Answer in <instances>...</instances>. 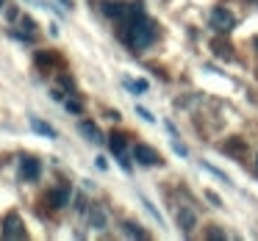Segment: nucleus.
<instances>
[{"label":"nucleus","mask_w":258,"mask_h":241,"mask_svg":"<svg viewBox=\"0 0 258 241\" xmlns=\"http://www.w3.org/2000/svg\"><path fill=\"white\" fill-rule=\"evenodd\" d=\"M31 128H34L36 130V133H42V136H47V139H56V130H53L50 128V125H47V122H42V119H31Z\"/></svg>","instance_id":"nucleus-10"},{"label":"nucleus","mask_w":258,"mask_h":241,"mask_svg":"<svg viewBox=\"0 0 258 241\" xmlns=\"http://www.w3.org/2000/svg\"><path fill=\"white\" fill-rule=\"evenodd\" d=\"M95 164H97V169H108V161H106V158H95Z\"/></svg>","instance_id":"nucleus-20"},{"label":"nucleus","mask_w":258,"mask_h":241,"mask_svg":"<svg viewBox=\"0 0 258 241\" xmlns=\"http://www.w3.org/2000/svg\"><path fill=\"white\" fill-rule=\"evenodd\" d=\"M75 208H78L81 213L86 211V200H84V194H78V197H75Z\"/></svg>","instance_id":"nucleus-19"},{"label":"nucleus","mask_w":258,"mask_h":241,"mask_svg":"<svg viewBox=\"0 0 258 241\" xmlns=\"http://www.w3.org/2000/svg\"><path fill=\"white\" fill-rule=\"evenodd\" d=\"M61 6L64 9H73V0H61Z\"/></svg>","instance_id":"nucleus-24"},{"label":"nucleus","mask_w":258,"mask_h":241,"mask_svg":"<svg viewBox=\"0 0 258 241\" xmlns=\"http://www.w3.org/2000/svg\"><path fill=\"white\" fill-rule=\"evenodd\" d=\"M67 111H73V114H81V103H78V100H67Z\"/></svg>","instance_id":"nucleus-18"},{"label":"nucleus","mask_w":258,"mask_h":241,"mask_svg":"<svg viewBox=\"0 0 258 241\" xmlns=\"http://www.w3.org/2000/svg\"><path fill=\"white\" fill-rule=\"evenodd\" d=\"M208 202H211V205H217V208H222V197H219V194H214V191H208Z\"/></svg>","instance_id":"nucleus-17"},{"label":"nucleus","mask_w":258,"mask_h":241,"mask_svg":"<svg viewBox=\"0 0 258 241\" xmlns=\"http://www.w3.org/2000/svg\"><path fill=\"white\" fill-rule=\"evenodd\" d=\"M136 114H139L142 119H147V122H156V117H153V114L147 111V108H142V106H136Z\"/></svg>","instance_id":"nucleus-15"},{"label":"nucleus","mask_w":258,"mask_h":241,"mask_svg":"<svg viewBox=\"0 0 258 241\" xmlns=\"http://www.w3.org/2000/svg\"><path fill=\"white\" fill-rule=\"evenodd\" d=\"M252 45H255V50H258V39H255V42H252Z\"/></svg>","instance_id":"nucleus-25"},{"label":"nucleus","mask_w":258,"mask_h":241,"mask_svg":"<svg viewBox=\"0 0 258 241\" xmlns=\"http://www.w3.org/2000/svg\"><path fill=\"white\" fill-rule=\"evenodd\" d=\"M23 28H25V39L31 42V39H34V31H36V28H34V20H31V17H23Z\"/></svg>","instance_id":"nucleus-14"},{"label":"nucleus","mask_w":258,"mask_h":241,"mask_svg":"<svg viewBox=\"0 0 258 241\" xmlns=\"http://www.w3.org/2000/svg\"><path fill=\"white\" fill-rule=\"evenodd\" d=\"M178 227L183 230V233H189V230L195 227V213H191L189 208H180L178 211Z\"/></svg>","instance_id":"nucleus-8"},{"label":"nucleus","mask_w":258,"mask_h":241,"mask_svg":"<svg viewBox=\"0 0 258 241\" xmlns=\"http://www.w3.org/2000/svg\"><path fill=\"white\" fill-rule=\"evenodd\" d=\"M39 175H42V161L39 158L25 155L23 161H20V180H36Z\"/></svg>","instance_id":"nucleus-5"},{"label":"nucleus","mask_w":258,"mask_h":241,"mask_svg":"<svg viewBox=\"0 0 258 241\" xmlns=\"http://www.w3.org/2000/svg\"><path fill=\"white\" fill-rule=\"evenodd\" d=\"M175 152H178V155H186V147L180 144V141H175Z\"/></svg>","instance_id":"nucleus-22"},{"label":"nucleus","mask_w":258,"mask_h":241,"mask_svg":"<svg viewBox=\"0 0 258 241\" xmlns=\"http://www.w3.org/2000/svg\"><path fill=\"white\" fill-rule=\"evenodd\" d=\"M78 130L86 136V141H92V144H103V130L97 128L95 122H89V119H81V122H78Z\"/></svg>","instance_id":"nucleus-6"},{"label":"nucleus","mask_w":258,"mask_h":241,"mask_svg":"<svg viewBox=\"0 0 258 241\" xmlns=\"http://www.w3.org/2000/svg\"><path fill=\"white\" fill-rule=\"evenodd\" d=\"M20 17V12H17V9H9V20H12V23H14V20H17Z\"/></svg>","instance_id":"nucleus-23"},{"label":"nucleus","mask_w":258,"mask_h":241,"mask_svg":"<svg viewBox=\"0 0 258 241\" xmlns=\"http://www.w3.org/2000/svg\"><path fill=\"white\" fill-rule=\"evenodd\" d=\"M134 158L142 164V167H161V164H164L161 155H158L153 147H147V144H136L134 147Z\"/></svg>","instance_id":"nucleus-4"},{"label":"nucleus","mask_w":258,"mask_h":241,"mask_svg":"<svg viewBox=\"0 0 258 241\" xmlns=\"http://www.w3.org/2000/svg\"><path fill=\"white\" fill-rule=\"evenodd\" d=\"M125 86H128L134 95H139V92H147V81H131V78H125Z\"/></svg>","instance_id":"nucleus-13"},{"label":"nucleus","mask_w":258,"mask_h":241,"mask_svg":"<svg viewBox=\"0 0 258 241\" xmlns=\"http://www.w3.org/2000/svg\"><path fill=\"white\" fill-rule=\"evenodd\" d=\"M106 222H108V219H106V211H103V208H92V211H89V224H92V227L100 230V227H106Z\"/></svg>","instance_id":"nucleus-9"},{"label":"nucleus","mask_w":258,"mask_h":241,"mask_svg":"<svg viewBox=\"0 0 258 241\" xmlns=\"http://www.w3.org/2000/svg\"><path fill=\"white\" fill-rule=\"evenodd\" d=\"M125 42H128V47L134 53H142V50H147V47L156 42V36H158V28H156V23H153L147 14H142V17H136V20H131V23H125Z\"/></svg>","instance_id":"nucleus-1"},{"label":"nucleus","mask_w":258,"mask_h":241,"mask_svg":"<svg viewBox=\"0 0 258 241\" xmlns=\"http://www.w3.org/2000/svg\"><path fill=\"white\" fill-rule=\"evenodd\" d=\"M208 238H225L222 230H208Z\"/></svg>","instance_id":"nucleus-21"},{"label":"nucleus","mask_w":258,"mask_h":241,"mask_svg":"<svg viewBox=\"0 0 258 241\" xmlns=\"http://www.w3.org/2000/svg\"><path fill=\"white\" fill-rule=\"evenodd\" d=\"M211 28L217 31V34H228V31L236 28V17L228 9H214L211 12Z\"/></svg>","instance_id":"nucleus-3"},{"label":"nucleus","mask_w":258,"mask_h":241,"mask_svg":"<svg viewBox=\"0 0 258 241\" xmlns=\"http://www.w3.org/2000/svg\"><path fill=\"white\" fill-rule=\"evenodd\" d=\"M3 3H6V0H0V9H3Z\"/></svg>","instance_id":"nucleus-26"},{"label":"nucleus","mask_w":258,"mask_h":241,"mask_svg":"<svg viewBox=\"0 0 258 241\" xmlns=\"http://www.w3.org/2000/svg\"><path fill=\"white\" fill-rule=\"evenodd\" d=\"M108 141H111L114 155H125V136L122 133H111V136H108Z\"/></svg>","instance_id":"nucleus-11"},{"label":"nucleus","mask_w":258,"mask_h":241,"mask_svg":"<svg viewBox=\"0 0 258 241\" xmlns=\"http://www.w3.org/2000/svg\"><path fill=\"white\" fill-rule=\"evenodd\" d=\"M122 233L134 235V238H147V233L139 230V224H134V222H122Z\"/></svg>","instance_id":"nucleus-12"},{"label":"nucleus","mask_w":258,"mask_h":241,"mask_svg":"<svg viewBox=\"0 0 258 241\" xmlns=\"http://www.w3.org/2000/svg\"><path fill=\"white\" fill-rule=\"evenodd\" d=\"M0 235L6 241L12 238H28V233H25V224L23 219H20V213H9L6 219H3V230H0Z\"/></svg>","instance_id":"nucleus-2"},{"label":"nucleus","mask_w":258,"mask_h":241,"mask_svg":"<svg viewBox=\"0 0 258 241\" xmlns=\"http://www.w3.org/2000/svg\"><path fill=\"white\" fill-rule=\"evenodd\" d=\"M225 150H228V152H244V144H241V141H230Z\"/></svg>","instance_id":"nucleus-16"},{"label":"nucleus","mask_w":258,"mask_h":241,"mask_svg":"<svg viewBox=\"0 0 258 241\" xmlns=\"http://www.w3.org/2000/svg\"><path fill=\"white\" fill-rule=\"evenodd\" d=\"M47 202H50L53 208H64V205L70 202V186L61 183L58 189H53L50 194H47Z\"/></svg>","instance_id":"nucleus-7"}]
</instances>
